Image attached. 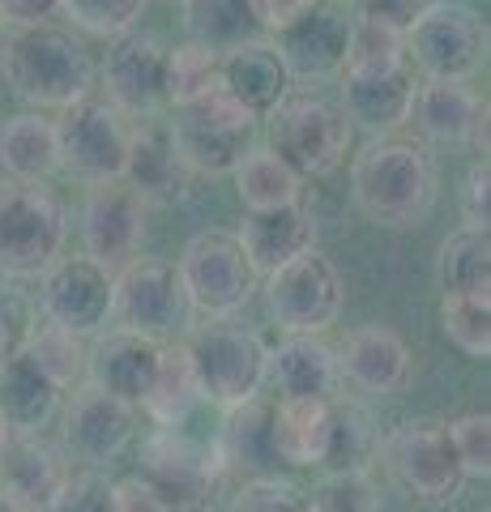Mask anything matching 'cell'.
Masks as SVG:
<instances>
[{
	"label": "cell",
	"mask_w": 491,
	"mask_h": 512,
	"mask_svg": "<svg viewBox=\"0 0 491 512\" xmlns=\"http://www.w3.org/2000/svg\"><path fill=\"white\" fill-rule=\"evenodd\" d=\"M0 39H5V22H0Z\"/></svg>",
	"instance_id": "obj_55"
},
{
	"label": "cell",
	"mask_w": 491,
	"mask_h": 512,
	"mask_svg": "<svg viewBox=\"0 0 491 512\" xmlns=\"http://www.w3.org/2000/svg\"><path fill=\"white\" fill-rule=\"evenodd\" d=\"M129 137L133 120L103 94H86V99L69 103L56 120L60 171L86 188L116 184L124 175V158H129Z\"/></svg>",
	"instance_id": "obj_8"
},
{
	"label": "cell",
	"mask_w": 491,
	"mask_h": 512,
	"mask_svg": "<svg viewBox=\"0 0 491 512\" xmlns=\"http://www.w3.org/2000/svg\"><path fill=\"white\" fill-rule=\"evenodd\" d=\"M56 13H60V0H0V22L5 26L52 22Z\"/></svg>",
	"instance_id": "obj_50"
},
{
	"label": "cell",
	"mask_w": 491,
	"mask_h": 512,
	"mask_svg": "<svg viewBox=\"0 0 491 512\" xmlns=\"http://www.w3.org/2000/svg\"><path fill=\"white\" fill-rule=\"evenodd\" d=\"M325 436H329V402H321V397H287V402H274L278 466H295V470L321 466Z\"/></svg>",
	"instance_id": "obj_32"
},
{
	"label": "cell",
	"mask_w": 491,
	"mask_h": 512,
	"mask_svg": "<svg viewBox=\"0 0 491 512\" xmlns=\"http://www.w3.org/2000/svg\"><path fill=\"white\" fill-rule=\"evenodd\" d=\"M355 5H359V13H368V18H380V22L406 30L432 0H355Z\"/></svg>",
	"instance_id": "obj_49"
},
{
	"label": "cell",
	"mask_w": 491,
	"mask_h": 512,
	"mask_svg": "<svg viewBox=\"0 0 491 512\" xmlns=\"http://www.w3.org/2000/svg\"><path fill=\"white\" fill-rule=\"evenodd\" d=\"M449 427L453 457L466 478H487L491 474V414L487 410H466L457 414Z\"/></svg>",
	"instance_id": "obj_42"
},
{
	"label": "cell",
	"mask_w": 491,
	"mask_h": 512,
	"mask_svg": "<svg viewBox=\"0 0 491 512\" xmlns=\"http://www.w3.org/2000/svg\"><path fill=\"white\" fill-rule=\"evenodd\" d=\"M436 286L445 295H491V239L462 227L436 252Z\"/></svg>",
	"instance_id": "obj_34"
},
{
	"label": "cell",
	"mask_w": 491,
	"mask_h": 512,
	"mask_svg": "<svg viewBox=\"0 0 491 512\" xmlns=\"http://www.w3.org/2000/svg\"><path fill=\"white\" fill-rule=\"evenodd\" d=\"M218 56L223 52L193 39L180 47H167V107H180L210 90L218 82Z\"/></svg>",
	"instance_id": "obj_40"
},
{
	"label": "cell",
	"mask_w": 491,
	"mask_h": 512,
	"mask_svg": "<svg viewBox=\"0 0 491 512\" xmlns=\"http://www.w3.org/2000/svg\"><path fill=\"white\" fill-rule=\"evenodd\" d=\"M176 274L184 282V295L201 316H235L244 303L257 295V269H252L248 252L235 231L210 227L197 231L184 244Z\"/></svg>",
	"instance_id": "obj_11"
},
{
	"label": "cell",
	"mask_w": 491,
	"mask_h": 512,
	"mask_svg": "<svg viewBox=\"0 0 491 512\" xmlns=\"http://www.w3.org/2000/svg\"><path fill=\"white\" fill-rule=\"evenodd\" d=\"M69 457L60 453L56 444L35 436H13L5 457H0V487H5L13 500L26 512H47L52 500L60 495V487L69 483Z\"/></svg>",
	"instance_id": "obj_25"
},
{
	"label": "cell",
	"mask_w": 491,
	"mask_h": 512,
	"mask_svg": "<svg viewBox=\"0 0 491 512\" xmlns=\"http://www.w3.org/2000/svg\"><path fill=\"white\" fill-rule=\"evenodd\" d=\"M158 355H163V342L141 338L133 329H116L86 350V376L103 393H112L120 402L141 410V402L150 393V380L158 372Z\"/></svg>",
	"instance_id": "obj_22"
},
{
	"label": "cell",
	"mask_w": 491,
	"mask_h": 512,
	"mask_svg": "<svg viewBox=\"0 0 491 512\" xmlns=\"http://www.w3.org/2000/svg\"><path fill=\"white\" fill-rule=\"evenodd\" d=\"M474 512H487V508H474Z\"/></svg>",
	"instance_id": "obj_56"
},
{
	"label": "cell",
	"mask_w": 491,
	"mask_h": 512,
	"mask_svg": "<svg viewBox=\"0 0 491 512\" xmlns=\"http://www.w3.org/2000/svg\"><path fill=\"white\" fill-rule=\"evenodd\" d=\"M227 457L218 440H197L180 427H158L141 448V478L167 504V512H205L214 504Z\"/></svg>",
	"instance_id": "obj_7"
},
{
	"label": "cell",
	"mask_w": 491,
	"mask_h": 512,
	"mask_svg": "<svg viewBox=\"0 0 491 512\" xmlns=\"http://www.w3.org/2000/svg\"><path fill=\"white\" fill-rule=\"evenodd\" d=\"M346 303V282L334 256L308 248L265 274V308L282 333H325L338 325Z\"/></svg>",
	"instance_id": "obj_12"
},
{
	"label": "cell",
	"mask_w": 491,
	"mask_h": 512,
	"mask_svg": "<svg viewBox=\"0 0 491 512\" xmlns=\"http://www.w3.org/2000/svg\"><path fill=\"white\" fill-rule=\"evenodd\" d=\"M218 86L257 120H265L295 90V77L269 39H244L218 56Z\"/></svg>",
	"instance_id": "obj_21"
},
{
	"label": "cell",
	"mask_w": 491,
	"mask_h": 512,
	"mask_svg": "<svg viewBox=\"0 0 491 512\" xmlns=\"http://www.w3.org/2000/svg\"><path fill=\"white\" fill-rule=\"evenodd\" d=\"M0 171L5 180L43 184L60 171V146H56V120L43 111H18L0 128Z\"/></svg>",
	"instance_id": "obj_29"
},
{
	"label": "cell",
	"mask_w": 491,
	"mask_h": 512,
	"mask_svg": "<svg viewBox=\"0 0 491 512\" xmlns=\"http://www.w3.org/2000/svg\"><path fill=\"white\" fill-rule=\"evenodd\" d=\"M112 316L120 329H133L154 342H176L193 325V303L184 295V282L171 261L158 256H133L116 274V303Z\"/></svg>",
	"instance_id": "obj_13"
},
{
	"label": "cell",
	"mask_w": 491,
	"mask_h": 512,
	"mask_svg": "<svg viewBox=\"0 0 491 512\" xmlns=\"http://www.w3.org/2000/svg\"><path fill=\"white\" fill-rule=\"evenodd\" d=\"M304 491L278 474H257L235 491L227 512H304Z\"/></svg>",
	"instance_id": "obj_43"
},
{
	"label": "cell",
	"mask_w": 491,
	"mask_h": 512,
	"mask_svg": "<svg viewBox=\"0 0 491 512\" xmlns=\"http://www.w3.org/2000/svg\"><path fill=\"white\" fill-rule=\"evenodd\" d=\"M13 436H18V431H13V423L5 419V410H0V457H5V448H9Z\"/></svg>",
	"instance_id": "obj_52"
},
{
	"label": "cell",
	"mask_w": 491,
	"mask_h": 512,
	"mask_svg": "<svg viewBox=\"0 0 491 512\" xmlns=\"http://www.w3.org/2000/svg\"><path fill=\"white\" fill-rule=\"evenodd\" d=\"M338 372L359 393H398L410 380V346L385 325H363L338 350Z\"/></svg>",
	"instance_id": "obj_27"
},
{
	"label": "cell",
	"mask_w": 491,
	"mask_h": 512,
	"mask_svg": "<svg viewBox=\"0 0 491 512\" xmlns=\"http://www.w3.org/2000/svg\"><path fill=\"white\" fill-rule=\"evenodd\" d=\"M0 77L9 94L35 111H65L69 103L94 94L99 64L73 30L56 22L13 26L0 39Z\"/></svg>",
	"instance_id": "obj_2"
},
{
	"label": "cell",
	"mask_w": 491,
	"mask_h": 512,
	"mask_svg": "<svg viewBox=\"0 0 491 512\" xmlns=\"http://www.w3.org/2000/svg\"><path fill=\"white\" fill-rule=\"evenodd\" d=\"M240 244L257 274H274L291 256L316 248V218L304 201L278 205V210H248L240 222Z\"/></svg>",
	"instance_id": "obj_26"
},
{
	"label": "cell",
	"mask_w": 491,
	"mask_h": 512,
	"mask_svg": "<svg viewBox=\"0 0 491 512\" xmlns=\"http://www.w3.org/2000/svg\"><path fill=\"white\" fill-rule=\"evenodd\" d=\"M351 22L355 13L346 0H312L295 22L274 30V47L287 60L295 82H325V77L342 73Z\"/></svg>",
	"instance_id": "obj_17"
},
{
	"label": "cell",
	"mask_w": 491,
	"mask_h": 512,
	"mask_svg": "<svg viewBox=\"0 0 491 512\" xmlns=\"http://www.w3.org/2000/svg\"><path fill=\"white\" fill-rule=\"evenodd\" d=\"M312 5V0H248V9H252V18H257L261 30H282L287 22H295L299 13H304Z\"/></svg>",
	"instance_id": "obj_51"
},
{
	"label": "cell",
	"mask_w": 491,
	"mask_h": 512,
	"mask_svg": "<svg viewBox=\"0 0 491 512\" xmlns=\"http://www.w3.org/2000/svg\"><path fill=\"white\" fill-rule=\"evenodd\" d=\"M47 512H116L112 483H107V474H99V470L69 474V483L60 487V495Z\"/></svg>",
	"instance_id": "obj_46"
},
{
	"label": "cell",
	"mask_w": 491,
	"mask_h": 512,
	"mask_svg": "<svg viewBox=\"0 0 491 512\" xmlns=\"http://www.w3.org/2000/svg\"><path fill=\"white\" fill-rule=\"evenodd\" d=\"M235 192H240L244 210H278V205H295L304 180L282 163L269 146H252L240 163H235Z\"/></svg>",
	"instance_id": "obj_35"
},
{
	"label": "cell",
	"mask_w": 491,
	"mask_h": 512,
	"mask_svg": "<svg viewBox=\"0 0 491 512\" xmlns=\"http://www.w3.org/2000/svg\"><path fill=\"white\" fill-rule=\"evenodd\" d=\"M338 380V350L321 333H287L265 359V384L278 393V402H287V397L329 402L338 393Z\"/></svg>",
	"instance_id": "obj_23"
},
{
	"label": "cell",
	"mask_w": 491,
	"mask_h": 512,
	"mask_svg": "<svg viewBox=\"0 0 491 512\" xmlns=\"http://www.w3.org/2000/svg\"><path fill=\"white\" fill-rule=\"evenodd\" d=\"M60 406H65V389L52 376H43L26 355L0 367V410H5V419L18 436L43 431L60 414Z\"/></svg>",
	"instance_id": "obj_31"
},
{
	"label": "cell",
	"mask_w": 491,
	"mask_h": 512,
	"mask_svg": "<svg viewBox=\"0 0 491 512\" xmlns=\"http://www.w3.org/2000/svg\"><path fill=\"white\" fill-rule=\"evenodd\" d=\"M0 512H26V508H22L18 500H13V495H9L5 487H0Z\"/></svg>",
	"instance_id": "obj_53"
},
{
	"label": "cell",
	"mask_w": 491,
	"mask_h": 512,
	"mask_svg": "<svg viewBox=\"0 0 491 512\" xmlns=\"http://www.w3.org/2000/svg\"><path fill=\"white\" fill-rule=\"evenodd\" d=\"M410 120L419 133L440 146H462L470 141L479 154H487V103L470 90V82H453V77H423L415 86V103H410Z\"/></svg>",
	"instance_id": "obj_20"
},
{
	"label": "cell",
	"mask_w": 491,
	"mask_h": 512,
	"mask_svg": "<svg viewBox=\"0 0 491 512\" xmlns=\"http://www.w3.org/2000/svg\"><path fill=\"white\" fill-rule=\"evenodd\" d=\"M218 448L227 457V470L240 466L252 478L257 474H274L278 470V453H274V402L261 393L244 397V402L227 406V423Z\"/></svg>",
	"instance_id": "obj_30"
},
{
	"label": "cell",
	"mask_w": 491,
	"mask_h": 512,
	"mask_svg": "<svg viewBox=\"0 0 491 512\" xmlns=\"http://www.w3.org/2000/svg\"><path fill=\"white\" fill-rule=\"evenodd\" d=\"M22 355L35 363L43 376H52L65 393L86 376V346H82V338L69 333V329H60V325H52V320H47V325L35 320V329H30Z\"/></svg>",
	"instance_id": "obj_38"
},
{
	"label": "cell",
	"mask_w": 491,
	"mask_h": 512,
	"mask_svg": "<svg viewBox=\"0 0 491 512\" xmlns=\"http://www.w3.org/2000/svg\"><path fill=\"white\" fill-rule=\"evenodd\" d=\"M312 504L321 512H380V495L368 474H325Z\"/></svg>",
	"instance_id": "obj_44"
},
{
	"label": "cell",
	"mask_w": 491,
	"mask_h": 512,
	"mask_svg": "<svg viewBox=\"0 0 491 512\" xmlns=\"http://www.w3.org/2000/svg\"><path fill=\"white\" fill-rule=\"evenodd\" d=\"M201 402L197 389V372L188 363L184 342H163V355H158V372L150 380V393L141 410L150 414L158 427H184V419L193 414V406Z\"/></svg>",
	"instance_id": "obj_33"
},
{
	"label": "cell",
	"mask_w": 491,
	"mask_h": 512,
	"mask_svg": "<svg viewBox=\"0 0 491 512\" xmlns=\"http://www.w3.org/2000/svg\"><path fill=\"white\" fill-rule=\"evenodd\" d=\"M103 99L120 107L129 120H150L167 107V47L146 30H124L107 39V56L99 64Z\"/></svg>",
	"instance_id": "obj_15"
},
{
	"label": "cell",
	"mask_w": 491,
	"mask_h": 512,
	"mask_svg": "<svg viewBox=\"0 0 491 512\" xmlns=\"http://www.w3.org/2000/svg\"><path fill=\"white\" fill-rule=\"evenodd\" d=\"M265 120H269V150H274L299 180L334 175L346 163V154H351L355 128L346 124L342 107L321 99V94L291 90Z\"/></svg>",
	"instance_id": "obj_5"
},
{
	"label": "cell",
	"mask_w": 491,
	"mask_h": 512,
	"mask_svg": "<svg viewBox=\"0 0 491 512\" xmlns=\"http://www.w3.org/2000/svg\"><path fill=\"white\" fill-rule=\"evenodd\" d=\"M146 9H150V0H60V13L73 18L77 30L99 35V39H116L124 30L141 26Z\"/></svg>",
	"instance_id": "obj_41"
},
{
	"label": "cell",
	"mask_w": 491,
	"mask_h": 512,
	"mask_svg": "<svg viewBox=\"0 0 491 512\" xmlns=\"http://www.w3.org/2000/svg\"><path fill=\"white\" fill-rule=\"evenodd\" d=\"M462 218H466V227H474V231H487V222H491V175H487V154L474 158V167L466 171V184H462Z\"/></svg>",
	"instance_id": "obj_47"
},
{
	"label": "cell",
	"mask_w": 491,
	"mask_h": 512,
	"mask_svg": "<svg viewBox=\"0 0 491 512\" xmlns=\"http://www.w3.org/2000/svg\"><path fill=\"white\" fill-rule=\"evenodd\" d=\"M380 457L410 500L423 508H449L466 487V474L453 457L449 427L440 419H406L380 440Z\"/></svg>",
	"instance_id": "obj_9"
},
{
	"label": "cell",
	"mask_w": 491,
	"mask_h": 512,
	"mask_svg": "<svg viewBox=\"0 0 491 512\" xmlns=\"http://www.w3.org/2000/svg\"><path fill=\"white\" fill-rule=\"evenodd\" d=\"M120 180L129 184L150 210H176L197 188V175L184 163L176 137H171V124L158 116L133 124L129 158H124Z\"/></svg>",
	"instance_id": "obj_18"
},
{
	"label": "cell",
	"mask_w": 491,
	"mask_h": 512,
	"mask_svg": "<svg viewBox=\"0 0 491 512\" xmlns=\"http://www.w3.org/2000/svg\"><path fill=\"white\" fill-rule=\"evenodd\" d=\"M69 244V214L43 184L0 180V282L39 278Z\"/></svg>",
	"instance_id": "obj_3"
},
{
	"label": "cell",
	"mask_w": 491,
	"mask_h": 512,
	"mask_svg": "<svg viewBox=\"0 0 491 512\" xmlns=\"http://www.w3.org/2000/svg\"><path fill=\"white\" fill-rule=\"evenodd\" d=\"M167 124L197 180H205V175L210 180L214 175H231L235 163L252 150V137H257V116L235 103L218 82L205 94H197V99L180 103L176 120Z\"/></svg>",
	"instance_id": "obj_6"
},
{
	"label": "cell",
	"mask_w": 491,
	"mask_h": 512,
	"mask_svg": "<svg viewBox=\"0 0 491 512\" xmlns=\"http://www.w3.org/2000/svg\"><path fill=\"white\" fill-rule=\"evenodd\" d=\"M39 308L43 320L77 333V338H94L112 320L116 303V274L103 269L90 256H56L39 274Z\"/></svg>",
	"instance_id": "obj_14"
},
{
	"label": "cell",
	"mask_w": 491,
	"mask_h": 512,
	"mask_svg": "<svg viewBox=\"0 0 491 512\" xmlns=\"http://www.w3.org/2000/svg\"><path fill=\"white\" fill-rule=\"evenodd\" d=\"M65 457L82 461L86 470H103L137 436V406L120 402V397L103 393L99 384H77V393L65 406Z\"/></svg>",
	"instance_id": "obj_16"
},
{
	"label": "cell",
	"mask_w": 491,
	"mask_h": 512,
	"mask_svg": "<svg viewBox=\"0 0 491 512\" xmlns=\"http://www.w3.org/2000/svg\"><path fill=\"white\" fill-rule=\"evenodd\" d=\"M180 342L197 372L201 397H210L214 406L227 410L265 389L269 346L261 342V333L235 325L231 316H205V325H188Z\"/></svg>",
	"instance_id": "obj_4"
},
{
	"label": "cell",
	"mask_w": 491,
	"mask_h": 512,
	"mask_svg": "<svg viewBox=\"0 0 491 512\" xmlns=\"http://www.w3.org/2000/svg\"><path fill=\"white\" fill-rule=\"evenodd\" d=\"M304 512H321V508H316V504H312V500H308V504H304Z\"/></svg>",
	"instance_id": "obj_54"
},
{
	"label": "cell",
	"mask_w": 491,
	"mask_h": 512,
	"mask_svg": "<svg viewBox=\"0 0 491 512\" xmlns=\"http://www.w3.org/2000/svg\"><path fill=\"white\" fill-rule=\"evenodd\" d=\"M146 218L150 205L137 197L129 184H99L90 188V197L82 205V244L86 256L99 261L103 269L120 274L146 244Z\"/></svg>",
	"instance_id": "obj_19"
},
{
	"label": "cell",
	"mask_w": 491,
	"mask_h": 512,
	"mask_svg": "<svg viewBox=\"0 0 491 512\" xmlns=\"http://www.w3.org/2000/svg\"><path fill=\"white\" fill-rule=\"evenodd\" d=\"M440 329L466 359L491 355V295H445L440 299Z\"/></svg>",
	"instance_id": "obj_39"
},
{
	"label": "cell",
	"mask_w": 491,
	"mask_h": 512,
	"mask_svg": "<svg viewBox=\"0 0 491 512\" xmlns=\"http://www.w3.org/2000/svg\"><path fill=\"white\" fill-rule=\"evenodd\" d=\"M184 30L193 43H205L214 52L257 39V18H252L248 0H184Z\"/></svg>",
	"instance_id": "obj_37"
},
{
	"label": "cell",
	"mask_w": 491,
	"mask_h": 512,
	"mask_svg": "<svg viewBox=\"0 0 491 512\" xmlns=\"http://www.w3.org/2000/svg\"><path fill=\"white\" fill-rule=\"evenodd\" d=\"M342 77V116L363 137H385L410 124V103H415V69L368 73V77Z\"/></svg>",
	"instance_id": "obj_24"
},
{
	"label": "cell",
	"mask_w": 491,
	"mask_h": 512,
	"mask_svg": "<svg viewBox=\"0 0 491 512\" xmlns=\"http://www.w3.org/2000/svg\"><path fill=\"white\" fill-rule=\"evenodd\" d=\"M351 197L359 214L389 231H410L436 210L440 171L423 141L398 133L368 137L351 163Z\"/></svg>",
	"instance_id": "obj_1"
},
{
	"label": "cell",
	"mask_w": 491,
	"mask_h": 512,
	"mask_svg": "<svg viewBox=\"0 0 491 512\" xmlns=\"http://www.w3.org/2000/svg\"><path fill=\"white\" fill-rule=\"evenodd\" d=\"M406 35L402 26H389L380 18H368V13H355L351 22V39H346V60L342 73L351 77H368V73H393L406 69Z\"/></svg>",
	"instance_id": "obj_36"
},
{
	"label": "cell",
	"mask_w": 491,
	"mask_h": 512,
	"mask_svg": "<svg viewBox=\"0 0 491 512\" xmlns=\"http://www.w3.org/2000/svg\"><path fill=\"white\" fill-rule=\"evenodd\" d=\"M112 495H116V512H167V504L158 500L154 487L141 474L112 483Z\"/></svg>",
	"instance_id": "obj_48"
},
{
	"label": "cell",
	"mask_w": 491,
	"mask_h": 512,
	"mask_svg": "<svg viewBox=\"0 0 491 512\" xmlns=\"http://www.w3.org/2000/svg\"><path fill=\"white\" fill-rule=\"evenodd\" d=\"M380 423L372 406H363L359 397H329V436L321 466L325 474H368L372 461H380Z\"/></svg>",
	"instance_id": "obj_28"
},
{
	"label": "cell",
	"mask_w": 491,
	"mask_h": 512,
	"mask_svg": "<svg viewBox=\"0 0 491 512\" xmlns=\"http://www.w3.org/2000/svg\"><path fill=\"white\" fill-rule=\"evenodd\" d=\"M406 60L423 77L470 82L487 64V22L462 0H432L406 30Z\"/></svg>",
	"instance_id": "obj_10"
},
{
	"label": "cell",
	"mask_w": 491,
	"mask_h": 512,
	"mask_svg": "<svg viewBox=\"0 0 491 512\" xmlns=\"http://www.w3.org/2000/svg\"><path fill=\"white\" fill-rule=\"evenodd\" d=\"M30 329H35V303L0 282V367L22 355Z\"/></svg>",
	"instance_id": "obj_45"
}]
</instances>
